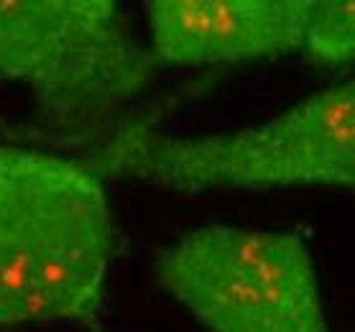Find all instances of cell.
Wrapping results in <instances>:
<instances>
[{
	"label": "cell",
	"instance_id": "5",
	"mask_svg": "<svg viewBox=\"0 0 355 332\" xmlns=\"http://www.w3.org/2000/svg\"><path fill=\"white\" fill-rule=\"evenodd\" d=\"M146 8L154 67H215L302 51L309 0H154Z\"/></svg>",
	"mask_w": 355,
	"mask_h": 332
},
{
	"label": "cell",
	"instance_id": "6",
	"mask_svg": "<svg viewBox=\"0 0 355 332\" xmlns=\"http://www.w3.org/2000/svg\"><path fill=\"white\" fill-rule=\"evenodd\" d=\"M302 51L322 67L350 64L355 54L353 0H309Z\"/></svg>",
	"mask_w": 355,
	"mask_h": 332
},
{
	"label": "cell",
	"instance_id": "3",
	"mask_svg": "<svg viewBox=\"0 0 355 332\" xmlns=\"http://www.w3.org/2000/svg\"><path fill=\"white\" fill-rule=\"evenodd\" d=\"M151 74L115 0H0V85L28 89L59 128L103 125Z\"/></svg>",
	"mask_w": 355,
	"mask_h": 332
},
{
	"label": "cell",
	"instance_id": "4",
	"mask_svg": "<svg viewBox=\"0 0 355 332\" xmlns=\"http://www.w3.org/2000/svg\"><path fill=\"white\" fill-rule=\"evenodd\" d=\"M159 281L207 332H330L312 253L289 230H189L162 253Z\"/></svg>",
	"mask_w": 355,
	"mask_h": 332
},
{
	"label": "cell",
	"instance_id": "2",
	"mask_svg": "<svg viewBox=\"0 0 355 332\" xmlns=\"http://www.w3.org/2000/svg\"><path fill=\"white\" fill-rule=\"evenodd\" d=\"M92 161L110 177L200 195L210 189L353 186L355 85L345 80L276 118L215 136H166L125 125Z\"/></svg>",
	"mask_w": 355,
	"mask_h": 332
},
{
	"label": "cell",
	"instance_id": "1",
	"mask_svg": "<svg viewBox=\"0 0 355 332\" xmlns=\"http://www.w3.org/2000/svg\"><path fill=\"white\" fill-rule=\"evenodd\" d=\"M115 218L92 159L0 143V327L100 332Z\"/></svg>",
	"mask_w": 355,
	"mask_h": 332
}]
</instances>
